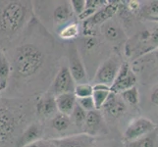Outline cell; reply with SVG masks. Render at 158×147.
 <instances>
[{
    "mask_svg": "<svg viewBox=\"0 0 158 147\" xmlns=\"http://www.w3.org/2000/svg\"><path fill=\"white\" fill-rule=\"evenodd\" d=\"M31 8L28 2L5 1L0 4V35L10 39L26 26Z\"/></svg>",
    "mask_w": 158,
    "mask_h": 147,
    "instance_id": "cell-1",
    "label": "cell"
},
{
    "mask_svg": "<svg viewBox=\"0 0 158 147\" xmlns=\"http://www.w3.org/2000/svg\"><path fill=\"white\" fill-rule=\"evenodd\" d=\"M43 53L39 47L27 43L16 49L13 68L19 77L27 79L35 75L43 65Z\"/></svg>",
    "mask_w": 158,
    "mask_h": 147,
    "instance_id": "cell-2",
    "label": "cell"
},
{
    "mask_svg": "<svg viewBox=\"0 0 158 147\" xmlns=\"http://www.w3.org/2000/svg\"><path fill=\"white\" fill-rule=\"evenodd\" d=\"M20 124L18 114L7 105L0 104V147L11 146L16 137L19 138Z\"/></svg>",
    "mask_w": 158,
    "mask_h": 147,
    "instance_id": "cell-3",
    "label": "cell"
},
{
    "mask_svg": "<svg viewBox=\"0 0 158 147\" xmlns=\"http://www.w3.org/2000/svg\"><path fill=\"white\" fill-rule=\"evenodd\" d=\"M119 10V2L117 1H107V3L103 7L98 9L91 16L89 19L85 21L84 23V32L85 36L92 35L91 32L94 31L95 26L102 25L105 22L111 20Z\"/></svg>",
    "mask_w": 158,
    "mask_h": 147,
    "instance_id": "cell-4",
    "label": "cell"
},
{
    "mask_svg": "<svg viewBox=\"0 0 158 147\" xmlns=\"http://www.w3.org/2000/svg\"><path fill=\"white\" fill-rule=\"evenodd\" d=\"M156 125L145 117H138L131 121L124 133L125 142L133 141L154 133Z\"/></svg>",
    "mask_w": 158,
    "mask_h": 147,
    "instance_id": "cell-5",
    "label": "cell"
},
{
    "mask_svg": "<svg viewBox=\"0 0 158 147\" xmlns=\"http://www.w3.org/2000/svg\"><path fill=\"white\" fill-rule=\"evenodd\" d=\"M122 63L121 59L117 55H113L106 59L96 71L94 77L95 84H102L111 88Z\"/></svg>",
    "mask_w": 158,
    "mask_h": 147,
    "instance_id": "cell-6",
    "label": "cell"
},
{
    "mask_svg": "<svg viewBox=\"0 0 158 147\" xmlns=\"http://www.w3.org/2000/svg\"><path fill=\"white\" fill-rule=\"evenodd\" d=\"M76 83L70 73L67 65L60 67L56 74V77L51 84L50 93L54 96H58L63 93H74Z\"/></svg>",
    "mask_w": 158,
    "mask_h": 147,
    "instance_id": "cell-7",
    "label": "cell"
},
{
    "mask_svg": "<svg viewBox=\"0 0 158 147\" xmlns=\"http://www.w3.org/2000/svg\"><path fill=\"white\" fill-rule=\"evenodd\" d=\"M68 61H69V70L72 77L75 80L76 84H85L88 83V75L85 68V65L80 57V54L78 52L77 46L74 42L70 44L68 50Z\"/></svg>",
    "mask_w": 158,
    "mask_h": 147,
    "instance_id": "cell-8",
    "label": "cell"
},
{
    "mask_svg": "<svg viewBox=\"0 0 158 147\" xmlns=\"http://www.w3.org/2000/svg\"><path fill=\"white\" fill-rule=\"evenodd\" d=\"M51 140L56 147H92L95 138L88 133H80L60 138H51Z\"/></svg>",
    "mask_w": 158,
    "mask_h": 147,
    "instance_id": "cell-9",
    "label": "cell"
},
{
    "mask_svg": "<svg viewBox=\"0 0 158 147\" xmlns=\"http://www.w3.org/2000/svg\"><path fill=\"white\" fill-rule=\"evenodd\" d=\"M101 109L104 110V112L109 117L117 119L124 115V113L126 112L127 104L123 101L119 94L110 92V94H109Z\"/></svg>",
    "mask_w": 158,
    "mask_h": 147,
    "instance_id": "cell-10",
    "label": "cell"
},
{
    "mask_svg": "<svg viewBox=\"0 0 158 147\" xmlns=\"http://www.w3.org/2000/svg\"><path fill=\"white\" fill-rule=\"evenodd\" d=\"M74 12L71 7L70 1H64L55 7L53 11V25L57 31L72 22Z\"/></svg>",
    "mask_w": 158,
    "mask_h": 147,
    "instance_id": "cell-11",
    "label": "cell"
},
{
    "mask_svg": "<svg viewBox=\"0 0 158 147\" xmlns=\"http://www.w3.org/2000/svg\"><path fill=\"white\" fill-rule=\"evenodd\" d=\"M36 114L40 118L49 119L53 118L57 114V107L55 102V96L51 94L50 92L43 94L40 96L36 103Z\"/></svg>",
    "mask_w": 158,
    "mask_h": 147,
    "instance_id": "cell-12",
    "label": "cell"
},
{
    "mask_svg": "<svg viewBox=\"0 0 158 147\" xmlns=\"http://www.w3.org/2000/svg\"><path fill=\"white\" fill-rule=\"evenodd\" d=\"M42 133H43V129L40 124L37 123L31 124L22 133V134L17 140V142H16L15 147H25L27 145L34 143L35 141L41 139Z\"/></svg>",
    "mask_w": 158,
    "mask_h": 147,
    "instance_id": "cell-13",
    "label": "cell"
},
{
    "mask_svg": "<svg viewBox=\"0 0 158 147\" xmlns=\"http://www.w3.org/2000/svg\"><path fill=\"white\" fill-rule=\"evenodd\" d=\"M85 128L86 129V133L94 137L100 133L102 129H104V123L103 118L98 110H92L86 114Z\"/></svg>",
    "mask_w": 158,
    "mask_h": 147,
    "instance_id": "cell-14",
    "label": "cell"
},
{
    "mask_svg": "<svg viewBox=\"0 0 158 147\" xmlns=\"http://www.w3.org/2000/svg\"><path fill=\"white\" fill-rule=\"evenodd\" d=\"M141 40V49L139 55H144L150 51H155L158 49V27L152 31H144L141 32L140 35Z\"/></svg>",
    "mask_w": 158,
    "mask_h": 147,
    "instance_id": "cell-15",
    "label": "cell"
},
{
    "mask_svg": "<svg viewBox=\"0 0 158 147\" xmlns=\"http://www.w3.org/2000/svg\"><path fill=\"white\" fill-rule=\"evenodd\" d=\"M57 111L67 116H71L75 105L77 104V98L74 93H63L55 97Z\"/></svg>",
    "mask_w": 158,
    "mask_h": 147,
    "instance_id": "cell-16",
    "label": "cell"
},
{
    "mask_svg": "<svg viewBox=\"0 0 158 147\" xmlns=\"http://www.w3.org/2000/svg\"><path fill=\"white\" fill-rule=\"evenodd\" d=\"M100 28H101L102 35H104V37L108 40H111V41L120 40L121 39H123V36H124L123 30L120 28V26L117 23H115V22H113L111 20H109L105 22L104 24H102Z\"/></svg>",
    "mask_w": 158,
    "mask_h": 147,
    "instance_id": "cell-17",
    "label": "cell"
},
{
    "mask_svg": "<svg viewBox=\"0 0 158 147\" xmlns=\"http://www.w3.org/2000/svg\"><path fill=\"white\" fill-rule=\"evenodd\" d=\"M11 70H12V66H11L7 56L0 49V91L7 88Z\"/></svg>",
    "mask_w": 158,
    "mask_h": 147,
    "instance_id": "cell-18",
    "label": "cell"
},
{
    "mask_svg": "<svg viewBox=\"0 0 158 147\" xmlns=\"http://www.w3.org/2000/svg\"><path fill=\"white\" fill-rule=\"evenodd\" d=\"M135 84H137V76H135V74L133 72V71H131L129 75L125 79L114 83L111 85L110 90H111V92H113V93L120 94L121 92L135 86Z\"/></svg>",
    "mask_w": 158,
    "mask_h": 147,
    "instance_id": "cell-19",
    "label": "cell"
},
{
    "mask_svg": "<svg viewBox=\"0 0 158 147\" xmlns=\"http://www.w3.org/2000/svg\"><path fill=\"white\" fill-rule=\"evenodd\" d=\"M80 35V25L77 22H71L58 31V35L64 40H72Z\"/></svg>",
    "mask_w": 158,
    "mask_h": 147,
    "instance_id": "cell-20",
    "label": "cell"
},
{
    "mask_svg": "<svg viewBox=\"0 0 158 147\" xmlns=\"http://www.w3.org/2000/svg\"><path fill=\"white\" fill-rule=\"evenodd\" d=\"M51 127L57 130L59 133H62L67 130L69 129V127L72 124V121H71V117L64 115V114L61 113H57L53 118H51Z\"/></svg>",
    "mask_w": 158,
    "mask_h": 147,
    "instance_id": "cell-21",
    "label": "cell"
},
{
    "mask_svg": "<svg viewBox=\"0 0 158 147\" xmlns=\"http://www.w3.org/2000/svg\"><path fill=\"white\" fill-rule=\"evenodd\" d=\"M155 133H152L148 135H145L143 137L138 138L133 141L125 142V147H155Z\"/></svg>",
    "mask_w": 158,
    "mask_h": 147,
    "instance_id": "cell-22",
    "label": "cell"
},
{
    "mask_svg": "<svg viewBox=\"0 0 158 147\" xmlns=\"http://www.w3.org/2000/svg\"><path fill=\"white\" fill-rule=\"evenodd\" d=\"M119 95L126 104H129L131 106H138L139 105V90L135 86L121 92Z\"/></svg>",
    "mask_w": 158,
    "mask_h": 147,
    "instance_id": "cell-23",
    "label": "cell"
},
{
    "mask_svg": "<svg viewBox=\"0 0 158 147\" xmlns=\"http://www.w3.org/2000/svg\"><path fill=\"white\" fill-rule=\"evenodd\" d=\"M86 114L88 112L85 111L83 108H81L78 103L75 105L74 110L71 114V121H72L76 126L81 128L85 126V118H86Z\"/></svg>",
    "mask_w": 158,
    "mask_h": 147,
    "instance_id": "cell-24",
    "label": "cell"
},
{
    "mask_svg": "<svg viewBox=\"0 0 158 147\" xmlns=\"http://www.w3.org/2000/svg\"><path fill=\"white\" fill-rule=\"evenodd\" d=\"M110 88L109 89H94L92 92V99L94 102V106H95V110H100L102 108L104 102L108 98L109 94H110Z\"/></svg>",
    "mask_w": 158,
    "mask_h": 147,
    "instance_id": "cell-25",
    "label": "cell"
},
{
    "mask_svg": "<svg viewBox=\"0 0 158 147\" xmlns=\"http://www.w3.org/2000/svg\"><path fill=\"white\" fill-rule=\"evenodd\" d=\"M92 92H94V88L92 85L85 83V84H76L75 89H74V95L76 96L77 99H81V98H85V97H91Z\"/></svg>",
    "mask_w": 158,
    "mask_h": 147,
    "instance_id": "cell-26",
    "label": "cell"
},
{
    "mask_svg": "<svg viewBox=\"0 0 158 147\" xmlns=\"http://www.w3.org/2000/svg\"><path fill=\"white\" fill-rule=\"evenodd\" d=\"M141 14L145 19L158 17V0H153L144 4L141 9Z\"/></svg>",
    "mask_w": 158,
    "mask_h": 147,
    "instance_id": "cell-27",
    "label": "cell"
},
{
    "mask_svg": "<svg viewBox=\"0 0 158 147\" xmlns=\"http://www.w3.org/2000/svg\"><path fill=\"white\" fill-rule=\"evenodd\" d=\"M70 4H71V7H72L74 14L77 15L79 17L85 9L86 0H71Z\"/></svg>",
    "mask_w": 158,
    "mask_h": 147,
    "instance_id": "cell-28",
    "label": "cell"
},
{
    "mask_svg": "<svg viewBox=\"0 0 158 147\" xmlns=\"http://www.w3.org/2000/svg\"><path fill=\"white\" fill-rule=\"evenodd\" d=\"M77 103L86 112L95 110L94 102V99H92V97H85V98L77 99Z\"/></svg>",
    "mask_w": 158,
    "mask_h": 147,
    "instance_id": "cell-29",
    "label": "cell"
},
{
    "mask_svg": "<svg viewBox=\"0 0 158 147\" xmlns=\"http://www.w3.org/2000/svg\"><path fill=\"white\" fill-rule=\"evenodd\" d=\"M25 147H56V145L53 143V141L50 139H40L35 142L31 143L30 145H27Z\"/></svg>",
    "mask_w": 158,
    "mask_h": 147,
    "instance_id": "cell-30",
    "label": "cell"
},
{
    "mask_svg": "<svg viewBox=\"0 0 158 147\" xmlns=\"http://www.w3.org/2000/svg\"><path fill=\"white\" fill-rule=\"evenodd\" d=\"M96 45H97V39L94 36L90 35V36L85 37V39L84 41V46L85 49H88V50H92Z\"/></svg>",
    "mask_w": 158,
    "mask_h": 147,
    "instance_id": "cell-31",
    "label": "cell"
},
{
    "mask_svg": "<svg viewBox=\"0 0 158 147\" xmlns=\"http://www.w3.org/2000/svg\"><path fill=\"white\" fill-rule=\"evenodd\" d=\"M150 102L153 105L158 107V86L155 88L153 90H152L151 94H150Z\"/></svg>",
    "mask_w": 158,
    "mask_h": 147,
    "instance_id": "cell-32",
    "label": "cell"
},
{
    "mask_svg": "<svg viewBox=\"0 0 158 147\" xmlns=\"http://www.w3.org/2000/svg\"><path fill=\"white\" fill-rule=\"evenodd\" d=\"M148 20L152 21V22H155V23H157V24H158V17H155V18H148Z\"/></svg>",
    "mask_w": 158,
    "mask_h": 147,
    "instance_id": "cell-33",
    "label": "cell"
},
{
    "mask_svg": "<svg viewBox=\"0 0 158 147\" xmlns=\"http://www.w3.org/2000/svg\"><path fill=\"white\" fill-rule=\"evenodd\" d=\"M154 57H155V60H156V62L158 63V49H156L155 52H154Z\"/></svg>",
    "mask_w": 158,
    "mask_h": 147,
    "instance_id": "cell-34",
    "label": "cell"
},
{
    "mask_svg": "<svg viewBox=\"0 0 158 147\" xmlns=\"http://www.w3.org/2000/svg\"><path fill=\"white\" fill-rule=\"evenodd\" d=\"M92 147H97V146H94H94H92Z\"/></svg>",
    "mask_w": 158,
    "mask_h": 147,
    "instance_id": "cell-35",
    "label": "cell"
}]
</instances>
